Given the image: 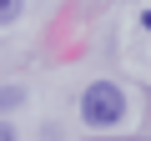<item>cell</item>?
Returning <instances> with one entry per match:
<instances>
[{"label":"cell","instance_id":"6da1fadb","mask_svg":"<svg viewBox=\"0 0 151 141\" xmlns=\"http://www.w3.org/2000/svg\"><path fill=\"white\" fill-rule=\"evenodd\" d=\"M126 116V91L116 81H91L81 91V121L86 126H116Z\"/></svg>","mask_w":151,"mask_h":141},{"label":"cell","instance_id":"7a4b0ae2","mask_svg":"<svg viewBox=\"0 0 151 141\" xmlns=\"http://www.w3.org/2000/svg\"><path fill=\"white\" fill-rule=\"evenodd\" d=\"M30 96H25V86H0V121H5L10 111H20Z\"/></svg>","mask_w":151,"mask_h":141},{"label":"cell","instance_id":"3957f363","mask_svg":"<svg viewBox=\"0 0 151 141\" xmlns=\"http://www.w3.org/2000/svg\"><path fill=\"white\" fill-rule=\"evenodd\" d=\"M20 10H25V0H0V25H15Z\"/></svg>","mask_w":151,"mask_h":141},{"label":"cell","instance_id":"277c9868","mask_svg":"<svg viewBox=\"0 0 151 141\" xmlns=\"http://www.w3.org/2000/svg\"><path fill=\"white\" fill-rule=\"evenodd\" d=\"M0 141H20V136H15V126H10V121H0Z\"/></svg>","mask_w":151,"mask_h":141},{"label":"cell","instance_id":"5b68a950","mask_svg":"<svg viewBox=\"0 0 151 141\" xmlns=\"http://www.w3.org/2000/svg\"><path fill=\"white\" fill-rule=\"evenodd\" d=\"M141 25H146V30H151V10H141Z\"/></svg>","mask_w":151,"mask_h":141},{"label":"cell","instance_id":"8992f818","mask_svg":"<svg viewBox=\"0 0 151 141\" xmlns=\"http://www.w3.org/2000/svg\"><path fill=\"white\" fill-rule=\"evenodd\" d=\"M101 141H106V136H101Z\"/></svg>","mask_w":151,"mask_h":141}]
</instances>
